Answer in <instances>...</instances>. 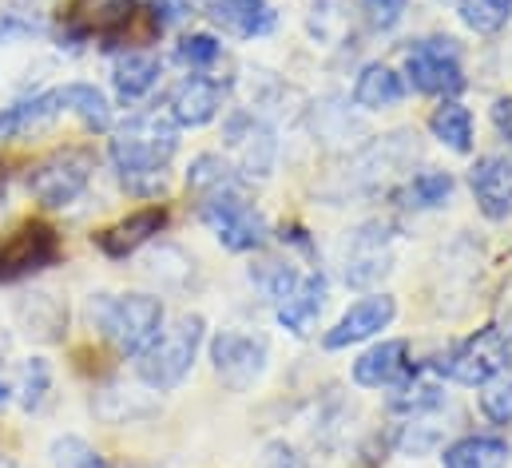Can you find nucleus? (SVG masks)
Instances as JSON below:
<instances>
[{"instance_id": "nucleus-16", "label": "nucleus", "mask_w": 512, "mask_h": 468, "mask_svg": "<svg viewBox=\"0 0 512 468\" xmlns=\"http://www.w3.org/2000/svg\"><path fill=\"white\" fill-rule=\"evenodd\" d=\"M16 326L24 338L32 342H64L68 334V302L52 290H32V294H20L16 302Z\"/></svg>"}, {"instance_id": "nucleus-3", "label": "nucleus", "mask_w": 512, "mask_h": 468, "mask_svg": "<svg viewBox=\"0 0 512 468\" xmlns=\"http://www.w3.org/2000/svg\"><path fill=\"white\" fill-rule=\"evenodd\" d=\"M421 155V143H417V131L413 127H397L389 135L370 139L350 163H346V175H342V191L350 195H374L389 187L397 175H405Z\"/></svg>"}, {"instance_id": "nucleus-22", "label": "nucleus", "mask_w": 512, "mask_h": 468, "mask_svg": "<svg viewBox=\"0 0 512 468\" xmlns=\"http://www.w3.org/2000/svg\"><path fill=\"white\" fill-rule=\"evenodd\" d=\"M405 100V80L389 64H366L354 80V104L362 112H385Z\"/></svg>"}, {"instance_id": "nucleus-21", "label": "nucleus", "mask_w": 512, "mask_h": 468, "mask_svg": "<svg viewBox=\"0 0 512 468\" xmlns=\"http://www.w3.org/2000/svg\"><path fill=\"white\" fill-rule=\"evenodd\" d=\"M203 4L223 28H231L235 36H262L274 28V8L270 0H195Z\"/></svg>"}, {"instance_id": "nucleus-37", "label": "nucleus", "mask_w": 512, "mask_h": 468, "mask_svg": "<svg viewBox=\"0 0 512 468\" xmlns=\"http://www.w3.org/2000/svg\"><path fill=\"white\" fill-rule=\"evenodd\" d=\"M258 468H306V457H302L290 441H270V445L262 449Z\"/></svg>"}, {"instance_id": "nucleus-2", "label": "nucleus", "mask_w": 512, "mask_h": 468, "mask_svg": "<svg viewBox=\"0 0 512 468\" xmlns=\"http://www.w3.org/2000/svg\"><path fill=\"white\" fill-rule=\"evenodd\" d=\"M88 322L124 357H143L159 342L167 310L155 294H92Z\"/></svg>"}, {"instance_id": "nucleus-28", "label": "nucleus", "mask_w": 512, "mask_h": 468, "mask_svg": "<svg viewBox=\"0 0 512 468\" xmlns=\"http://www.w3.org/2000/svg\"><path fill=\"white\" fill-rule=\"evenodd\" d=\"M231 183H243V179H239V171H235L223 155H215V151L195 155L191 167H187V187H191L199 199H207V195H215V191H223V187H231Z\"/></svg>"}, {"instance_id": "nucleus-32", "label": "nucleus", "mask_w": 512, "mask_h": 468, "mask_svg": "<svg viewBox=\"0 0 512 468\" xmlns=\"http://www.w3.org/2000/svg\"><path fill=\"white\" fill-rule=\"evenodd\" d=\"M48 461L52 468H108V457L100 449H92L84 437L76 433H64L48 445Z\"/></svg>"}, {"instance_id": "nucleus-10", "label": "nucleus", "mask_w": 512, "mask_h": 468, "mask_svg": "<svg viewBox=\"0 0 512 468\" xmlns=\"http://www.w3.org/2000/svg\"><path fill=\"white\" fill-rule=\"evenodd\" d=\"M393 250L397 231L385 219H370L346 242V286L354 290H374L385 274L393 270Z\"/></svg>"}, {"instance_id": "nucleus-34", "label": "nucleus", "mask_w": 512, "mask_h": 468, "mask_svg": "<svg viewBox=\"0 0 512 468\" xmlns=\"http://www.w3.org/2000/svg\"><path fill=\"white\" fill-rule=\"evenodd\" d=\"M481 413L493 425H512V373H497L481 385Z\"/></svg>"}, {"instance_id": "nucleus-13", "label": "nucleus", "mask_w": 512, "mask_h": 468, "mask_svg": "<svg viewBox=\"0 0 512 468\" xmlns=\"http://www.w3.org/2000/svg\"><path fill=\"white\" fill-rule=\"evenodd\" d=\"M60 258V234L48 223H24L0 242V282H20L48 270Z\"/></svg>"}, {"instance_id": "nucleus-38", "label": "nucleus", "mask_w": 512, "mask_h": 468, "mask_svg": "<svg viewBox=\"0 0 512 468\" xmlns=\"http://www.w3.org/2000/svg\"><path fill=\"white\" fill-rule=\"evenodd\" d=\"M493 127L501 131V139L509 143V151H512V96H501V100L493 104Z\"/></svg>"}, {"instance_id": "nucleus-19", "label": "nucleus", "mask_w": 512, "mask_h": 468, "mask_svg": "<svg viewBox=\"0 0 512 468\" xmlns=\"http://www.w3.org/2000/svg\"><path fill=\"white\" fill-rule=\"evenodd\" d=\"M409 346L401 338H389V342H378L354 361V381L362 389H389L397 385L405 373H409Z\"/></svg>"}, {"instance_id": "nucleus-29", "label": "nucleus", "mask_w": 512, "mask_h": 468, "mask_svg": "<svg viewBox=\"0 0 512 468\" xmlns=\"http://www.w3.org/2000/svg\"><path fill=\"white\" fill-rule=\"evenodd\" d=\"M457 12L465 20V28H473L477 36H493L509 24L512 0H457Z\"/></svg>"}, {"instance_id": "nucleus-12", "label": "nucleus", "mask_w": 512, "mask_h": 468, "mask_svg": "<svg viewBox=\"0 0 512 468\" xmlns=\"http://www.w3.org/2000/svg\"><path fill=\"white\" fill-rule=\"evenodd\" d=\"M227 143L235 151L239 179H247V183L270 179V171L278 163V139H274V127L258 112H235L227 119Z\"/></svg>"}, {"instance_id": "nucleus-17", "label": "nucleus", "mask_w": 512, "mask_h": 468, "mask_svg": "<svg viewBox=\"0 0 512 468\" xmlns=\"http://www.w3.org/2000/svg\"><path fill=\"white\" fill-rule=\"evenodd\" d=\"M223 112V84L207 76H187L167 104V116L175 127H203Z\"/></svg>"}, {"instance_id": "nucleus-11", "label": "nucleus", "mask_w": 512, "mask_h": 468, "mask_svg": "<svg viewBox=\"0 0 512 468\" xmlns=\"http://www.w3.org/2000/svg\"><path fill=\"white\" fill-rule=\"evenodd\" d=\"M505 369H509V334L501 326L477 330L469 342H461L437 365V373L457 385H485L489 377H497Z\"/></svg>"}, {"instance_id": "nucleus-25", "label": "nucleus", "mask_w": 512, "mask_h": 468, "mask_svg": "<svg viewBox=\"0 0 512 468\" xmlns=\"http://www.w3.org/2000/svg\"><path fill=\"white\" fill-rule=\"evenodd\" d=\"M509 445L501 437H485V433H473V437H461L453 441L445 453H441V465L445 468H509Z\"/></svg>"}, {"instance_id": "nucleus-9", "label": "nucleus", "mask_w": 512, "mask_h": 468, "mask_svg": "<svg viewBox=\"0 0 512 468\" xmlns=\"http://www.w3.org/2000/svg\"><path fill=\"white\" fill-rule=\"evenodd\" d=\"M211 365H215V377L235 389V393H247L255 389L266 373V361H270V342L262 334H247V330H219L211 338Z\"/></svg>"}, {"instance_id": "nucleus-5", "label": "nucleus", "mask_w": 512, "mask_h": 468, "mask_svg": "<svg viewBox=\"0 0 512 468\" xmlns=\"http://www.w3.org/2000/svg\"><path fill=\"white\" fill-rule=\"evenodd\" d=\"M270 302H274V318L278 326H286L290 334H310V326L318 322L322 306H326V282L322 274H302L290 262H266V270L258 274Z\"/></svg>"}, {"instance_id": "nucleus-33", "label": "nucleus", "mask_w": 512, "mask_h": 468, "mask_svg": "<svg viewBox=\"0 0 512 468\" xmlns=\"http://www.w3.org/2000/svg\"><path fill=\"white\" fill-rule=\"evenodd\" d=\"M147 274L159 278V286H187L195 274V262L179 246H155L147 254Z\"/></svg>"}, {"instance_id": "nucleus-15", "label": "nucleus", "mask_w": 512, "mask_h": 468, "mask_svg": "<svg viewBox=\"0 0 512 468\" xmlns=\"http://www.w3.org/2000/svg\"><path fill=\"white\" fill-rule=\"evenodd\" d=\"M473 199L489 223H505L512 215V159L505 155H481L469 171Z\"/></svg>"}, {"instance_id": "nucleus-39", "label": "nucleus", "mask_w": 512, "mask_h": 468, "mask_svg": "<svg viewBox=\"0 0 512 468\" xmlns=\"http://www.w3.org/2000/svg\"><path fill=\"white\" fill-rule=\"evenodd\" d=\"M8 397H12V389H8L4 381H0V405H8Z\"/></svg>"}, {"instance_id": "nucleus-8", "label": "nucleus", "mask_w": 512, "mask_h": 468, "mask_svg": "<svg viewBox=\"0 0 512 468\" xmlns=\"http://www.w3.org/2000/svg\"><path fill=\"white\" fill-rule=\"evenodd\" d=\"M405 76L425 96H457L465 88L461 48L449 36H425L405 52Z\"/></svg>"}, {"instance_id": "nucleus-4", "label": "nucleus", "mask_w": 512, "mask_h": 468, "mask_svg": "<svg viewBox=\"0 0 512 468\" xmlns=\"http://www.w3.org/2000/svg\"><path fill=\"white\" fill-rule=\"evenodd\" d=\"M203 330H207V322L199 314L175 318L159 334V342L135 361L139 381L147 389H155V393H171L175 385H183V377L191 373V365L199 357V346H203Z\"/></svg>"}, {"instance_id": "nucleus-31", "label": "nucleus", "mask_w": 512, "mask_h": 468, "mask_svg": "<svg viewBox=\"0 0 512 468\" xmlns=\"http://www.w3.org/2000/svg\"><path fill=\"white\" fill-rule=\"evenodd\" d=\"M48 393H52V365H48L44 357H28V361L20 365L16 401H20L28 413H36V409L48 401Z\"/></svg>"}, {"instance_id": "nucleus-20", "label": "nucleus", "mask_w": 512, "mask_h": 468, "mask_svg": "<svg viewBox=\"0 0 512 468\" xmlns=\"http://www.w3.org/2000/svg\"><path fill=\"white\" fill-rule=\"evenodd\" d=\"M163 76V60L151 52H124L112 68V88L124 104H139Z\"/></svg>"}, {"instance_id": "nucleus-14", "label": "nucleus", "mask_w": 512, "mask_h": 468, "mask_svg": "<svg viewBox=\"0 0 512 468\" xmlns=\"http://www.w3.org/2000/svg\"><path fill=\"white\" fill-rule=\"evenodd\" d=\"M397 318V302L389 294H366L358 298L322 338L326 350H346V346H358V342H370L378 338L382 330H389V322Z\"/></svg>"}, {"instance_id": "nucleus-1", "label": "nucleus", "mask_w": 512, "mask_h": 468, "mask_svg": "<svg viewBox=\"0 0 512 468\" xmlns=\"http://www.w3.org/2000/svg\"><path fill=\"white\" fill-rule=\"evenodd\" d=\"M179 151V127L171 116H135L112 131L108 155L124 183L139 199H155L167 191V167Z\"/></svg>"}, {"instance_id": "nucleus-7", "label": "nucleus", "mask_w": 512, "mask_h": 468, "mask_svg": "<svg viewBox=\"0 0 512 468\" xmlns=\"http://www.w3.org/2000/svg\"><path fill=\"white\" fill-rule=\"evenodd\" d=\"M92 175H96V155L88 147H60L32 167L28 191L40 207L60 211V207H72L88 191Z\"/></svg>"}, {"instance_id": "nucleus-35", "label": "nucleus", "mask_w": 512, "mask_h": 468, "mask_svg": "<svg viewBox=\"0 0 512 468\" xmlns=\"http://www.w3.org/2000/svg\"><path fill=\"white\" fill-rule=\"evenodd\" d=\"M219 56H223V44L211 32H191L179 40V60L195 72H207L211 64H219Z\"/></svg>"}, {"instance_id": "nucleus-36", "label": "nucleus", "mask_w": 512, "mask_h": 468, "mask_svg": "<svg viewBox=\"0 0 512 468\" xmlns=\"http://www.w3.org/2000/svg\"><path fill=\"white\" fill-rule=\"evenodd\" d=\"M405 4H409V0H362L366 24H370L374 32H389V28H397V24H401V16H405Z\"/></svg>"}, {"instance_id": "nucleus-30", "label": "nucleus", "mask_w": 512, "mask_h": 468, "mask_svg": "<svg viewBox=\"0 0 512 468\" xmlns=\"http://www.w3.org/2000/svg\"><path fill=\"white\" fill-rule=\"evenodd\" d=\"M453 187H457V183H453V175H449V171H421V175H413V179H409L405 199H409V207L433 211V207H445V203H449Z\"/></svg>"}, {"instance_id": "nucleus-27", "label": "nucleus", "mask_w": 512, "mask_h": 468, "mask_svg": "<svg viewBox=\"0 0 512 468\" xmlns=\"http://www.w3.org/2000/svg\"><path fill=\"white\" fill-rule=\"evenodd\" d=\"M429 131H433L437 143H445V147L457 151V155H469V151H473V116H469V108L457 104V100H441V104L433 108Z\"/></svg>"}, {"instance_id": "nucleus-26", "label": "nucleus", "mask_w": 512, "mask_h": 468, "mask_svg": "<svg viewBox=\"0 0 512 468\" xmlns=\"http://www.w3.org/2000/svg\"><path fill=\"white\" fill-rule=\"evenodd\" d=\"M60 116V100H56V88L52 92H40L32 100H20V104H8L0 108V139H16V135H28L32 127L48 123V119Z\"/></svg>"}, {"instance_id": "nucleus-24", "label": "nucleus", "mask_w": 512, "mask_h": 468, "mask_svg": "<svg viewBox=\"0 0 512 468\" xmlns=\"http://www.w3.org/2000/svg\"><path fill=\"white\" fill-rule=\"evenodd\" d=\"M389 405L405 417H421L445 405V389L437 381V373H405L397 385H389Z\"/></svg>"}, {"instance_id": "nucleus-23", "label": "nucleus", "mask_w": 512, "mask_h": 468, "mask_svg": "<svg viewBox=\"0 0 512 468\" xmlns=\"http://www.w3.org/2000/svg\"><path fill=\"white\" fill-rule=\"evenodd\" d=\"M56 100H60V112H72L88 131H112V104L96 84L72 80L56 88Z\"/></svg>"}, {"instance_id": "nucleus-6", "label": "nucleus", "mask_w": 512, "mask_h": 468, "mask_svg": "<svg viewBox=\"0 0 512 468\" xmlns=\"http://www.w3.org/2000/svg\"><path fill=\"white\" fill-rule=\"evenodd\" d=\"M199 219L215 231V238H219L227 250H235V254L258 250V246L266 242V234H270L262 211L247 199L243 183H231V187H223V191L199 199Z\"/></svg>"}, {"instance_id": "nucleus-40", "label": "nucleus", "mask_w": 512, "mask_h": 468, "mask_svg": "<svg viewBox=\"0 0 512 468\" xmlns=\"http://www.w3.org/2000/svg\"><path fill=\"white\" fill-rule=\"evenodd\" d=\"M0 468H16V461H12V457H4V453H0Z\"/></svg>"}, {"instance_id": "nucleus-18", "label": "nucleus", "mask_w": 512, "mask_h": 468, "mask_svg": "<svg viewBox=\"0 0 512 468\" xmlns=\"http://www.w3.org/2000/svg\"><path fill=\"white\" fill-rule=\"evenodd\" d=\"M163 227H167V211L163 207H143V211H131L128 219H120L116 227L96 234V246L108 258H131L135 250H143Z\"/></svg>"}]
</instances>
